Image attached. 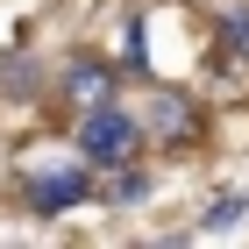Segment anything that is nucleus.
<instances>
[{"label": "nucleus", "instance_id": "f03ea898", "mask_svg": "<svg viewBox=\"0 0 249 249\" xmlns=\"http://www.w3.org/2000/svg\"><path fill=\"white\" fill-rule=\"evenodd\" d=\"M86 199H93V164H71V171L29 178V213H43V221H57V213L86 207Z\"/></svg>", "mask_w": 249, "mask_h": 249}, {"label": "nucleus", "instance_id": "7ed1b4c3", "mask_svg": "<svg viewBox=\"0 0 249 249\" xmlns=\"http://www.w3.org/2000/svg\"><path fill=\"white\" fill-rule=\"evenodd\" d=\"M64 93H71L78 107H100V100L114 93V71H107L100 57H71L64 64Z\"/></svg>", "mask_w": 249, "mask_h": 249}, {"label": "nucleus", "instance_id": "6e6552de", "mask_svg": "<svg viewBox=\"0 0 249 249\" xmlns=\"http://www.w3.org/2000/svg\"><path fill=\"white\" fill-rule=\"evenodd\" d=\"M128 71H142V21L128 15Z\"/></svg>", "mask_w": 249, "mask_h": 249}, {"label": "nucleus", "instance_id": "0eeeda50", "mask_svg": "<svg viewBox=\"0 0 249 249\" xmlns=\"http://www.w3.org/2000/svg\"><path fill=\"white\" fill-rule=\"evenodd\" d=\"M221 36H228L235 50L249 57V7H228V21H221Z\"/></svg>", "mask_w": 249, "mask_h": 249}, {"label": "nucleus", "instance_id": "39448f33", "mask_svg": "<svg viewBox=\"0 0 249 249\" xmlns=\"http://www.w3.org/2000/svg\"><path fill=\"white\" fill-rule=\"evenodd\" d=\"M157 128H171V135H192V107H185V100H157Z\"/></svg>", "mask_w": 249, "mask_h": 249}, {"label": "nucleus", "instance_id": "f257e3e1", "mask_svg": "<svg viewBox=\"0 0 249 249\" xmlns=\"http://www.w3.org/2000/svg\"><path fill=\"white\" fill-rule=\"evenodd\" d=\"M78 157H86L93 171H128V164H142V121H135L128 107H114V100L86 107V121H78Z\"/></svg>", "mask_w": 249, "mask_h": 249}, {"label": "nucleus", "instance_id": "423d86ee", "mask_svg": "<svg viewBox=\"0 0 249 249\" xmlns=\"http://www.w3.org/2000/svg\"><path fill=\"white\" fill-rule=\"evenodd\" d=\"M142 192H150V178L135 171V164H128V171H114V207H135Z\"/></svg>", "mask_w": 249, "mask_h": 249}, {"label": "nucleus", "instance_id": "20e7f679", "mask_svg": "<svg viewBox=\"0 0 249 249\" xmlns=\"http://www.w3.org/2000/svg\"><path fill=\"white\" fill-rule=\"evenodd\" d=\"M249 199L242 192H221V199H207V213H199V235H221V228H242Z\"/></svg>", "mask_w": 249, "mask_h": 249}]
</instances>
